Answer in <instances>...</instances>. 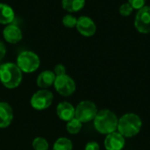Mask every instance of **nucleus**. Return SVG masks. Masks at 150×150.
Here are the masks:
<instances>
[{
	"label": "nucleus",
	"mask_w": 150,
	"mask_h": 150,
	"mask_svg": "<svg viewBox=\"0 0 150 150\" xmlns=\"http://www.w3.org/2000/svg\"><path fill=\"white\" fill-rule=\"evenodd\" d=\"M119 118L117 115L107 109L98 111L94 120L95 129L101 134H109L117 131Z\"/></svg>",
	"instance_id": "obj_1"
},
{
	"label": "nucleus",
	"mask_w": 150,
	"mask_h": 150,
	"mask_svg": "<svg viewBox=\"0 0 150 150\" xmlns=\"http://www.w3.org/2000/svg\"><path fill=\"white\" fill-rule=\"evenodd\" d=\"M142 127V120L139 115L135 113H126L118 122V132L125 138H132L136 136Z\"/></svg>",
	"instance_id": "obj_2"
},
{
	"label": "nucleus",
	"mask_w": 150,
	"mask_h": 150,
	"mask_svg": "<svg viewBox=\"0 0 150 150\" xmlns=\"http://www.w3.org/2000/svg\"><path fill=\"white\" fill-rule=\"evenodd\" d=\"M21 70L14 63H5L0 66V81L3 86L9 89L18 88L22 81Z\"/></svg>",
	"instance_id": "obj_3"
},
{
	"label": "nucleus",
	"mask_w": 150,
	"mask_h": 150,
	"mask_svg": "<svg viewBox=\"0 0 150 150\" xmlns=\"http://www.w3.org/2000/svg\"><path fill=\"white\" fill-rule=\"evenodd\" d=\"M16 65L22 72L32 73L39 69L40 60L36 53L30 50H25L18 54Z\"/></svg>",
	"instance_id": "obj_4"
},
{
	"label": "nucleus",
	"mask_w": 150,
	"mask_h": 150,
	"mask_svg": "<svg viewBox=\"0 0 150 150\" xmlns=\"http://www.w3.org/2000/svg\"><path fill=\"white\" fill-rule=\"evenodd\" d=\"M98 111L97 105L93 102L84 100L75 108V118L82 123H88L94 120Z\"/></svg>",
	"instance_id": "obj_5"
},
{
	"label": "nucleus",
	"mask_w": 150,
	"mask_h": 150,
	"mask_svg": "<svg viewBox=\"0 0 150 150\" xmlns=\"http://www.w3.org/2000/svg\"><path fill=\"white\" fill-rule=\"evenodd\" d=\"M54 95L47 89H40L34 93L30 100L31 106L36 111H44L49 108L53 103Z\"/></svg>",
	"instance_id": "obj_6"
},
{
	"label": "nucleus",
	"mask_w": 150,
	"mask_h": 150,
	"mask_svg": "<svg viewBox=\"0 0 150 150\" xmlns=\"http://www.w3.org/2000/svg\"><path fill=\"white\" fill-rule=\"evenodd\" d=\"M54 86L56 92L65 97L72 95L76 88L75 80L67 74L56 77Z\"/></svg>",
	"instance_id": "obj_7"
},
{
	"label": "nucleus",
	"mask_w": 150,
	"mask_h": 150,
	"mask_svg": "<svg viewBox=\"0 0 150 150\" xmlns=\"http://www.w3.org/2000/svg\"><path fill=\"white\" fill-rule=\"evenodd\" d=\"M134 26L141 33H150V6H143L139 9L135 16Z\"/></svg>",
	"instance_id": "obj_8"
},
{
	"label": "nucleus",
	"mask_w": 150,
	"mask_h": 150,
	"mask_svg": "<svg viewBox=\"0 0 150 150\" xmlns=\"http://www.w3.org/2000/svg\"><path fill=\"white\" fill-rule=\"evenodd\" d=\"M125 144V137L117 131L107 134L104 141V146L106 150H122Z\"/></svg>",
	"instance_id": "obj_9"
},
{
	"label": "nucleus",
	"mask_w": 150,
	"mask_h": 150,
	"mask_svg": "<svg viewBox=\"0 0 150 150\" xmlns=\"http://www.w3.org/2000/svg\"><path fill=\"white\" fill-rule=\"evenodd\" d=\"M76 28L78 32L84 36H92L97 30V27L93 19L88 16H81L77 19Z\"/></svg>",
	"instance_id": "obj_10"
},
{
	"label": "nucleus",
	"mask_w": 150,
	"mask_h": 150,
	"mask_svg": "<svg viewBox=\"0 0 150 150\" xmlns=\"http://www.w3.org/2000/svg\"><path fill=\"white\" fill-rule=\"evenodd\" d=\"M56 114L61 120L69 122L75 118V107L69 102H62L56 107Z\"/></svg>",
	"instance_id": "obj_11"
},
{
	"label": "nucleus",
	"mask_w": 150,
	"mask_h": 150,
	"mask_svg": "<svg viewBox=\"0 0 150 150\" xmlns=\"http://www.w3.org/2000/svg\"><path fill=\"white\" fill-rule=\"evenodd\" d=\"M3 35L4 40L9 43H17L21 41L23 34L21 29L16 25H8L4 28Z\"/></svg>",
	"instance_id": "obj_12"
},
{
	"label": "nucleus",
	"mask_w": 150,
	"mask_h": 150,
	"mask_svg": "<svg viewBox=\"0 0 150 150\" xmlns=\"http://www.w3.org/2000/svg\"><path fill=\"white\" fill-rule=\"evenodd\" d=\"M13 120V111L5 102H0V128L8 127Z\"/></svg>",
	"instance_id": "obj_13"
},
{
	"label": "nucleus",
	"mask_w": 150,
	"mask_h": 150,
	"mask_svg": "<svg viewBox=\"0 0 150 150\" xmlns=\"http://www.w3.org/2000/svg\"><path fill=\"white\" fill-rule=\"evenodd\" d=\"M55 79L56 76L53 71L45 70L38 75L36 83L40 89H47V88L54 85Z\"/></svg>",
	"instance_id": "obj_14"
},
{
	"label": "nucleus",
	"mask_w": 150,
	"mask_h": 150,
	"mask_svg": "<svg viewBox=\"0 0 150 150\" xmlns=\"http://www.w3.org/2000/svg\"><path fill=\"white\" fill-rule=\"evenodd\" d=\"M15 13L13 9L7 4L0 3V23L9 24L14 20Z\"/></svg>",
	"instance_id": "obj_15"
},
{
	"label": "nucleus",
	"mask_w": 150,
	"mask_h": 150,
	"mask_svg": "<svg viewBox=\"0 0 150 150\" xmlns=\"http://www.w3.org/2000/svg\"><path fill=\"white\" fill-rule=\"evenodd\" d=\"M62 4L63 9L73 12L77 11L83 7L85 4V0H62Z\"/></svg>",
	"instance_id": "obj_16"
},
{
	"label": "nucleus",
	"mask_w": 150,
	"mask_h": 150,
	"mask_svg": "<svg viewBox=\"0 0 150 150\" xmlns=\"http://www.w3.org/2000/svg\"><path fill=\"white\" fill-rule=\"evenodd\" d=\"M73 149V144L72 141L66 138L62 137L57 139L53 146V150H72Z\"/></svg>",
	"instance_id": "obj_17"
},
{
	"label": "nucleus",
	"mask_w": 150,
	"mask_h": 150,
	"mask_svg": "<svg viewBox=\"0 0 150 150\" xmlns=\"http://www.w3.org/2000/svg\"><path fill=\"white\" fill-rule=\"evenodd\" d=\"M82 127H83V123L80 122L76 118L67 122V125H66V129L68 133L70 134H77L82 130Z\"/></svg>",
	"instance_id": "obj_18"
},
{
	"label": "nucleus",
	"mask_w": 150,
	"mask_h": 150,
	"mask_svg": "<svg viewBox=\"0 0 150 150\" xmlns=\"http://www.w3.org/2000/svg\"><path fill=\"white\" fill-rule=\"evenodd\" d=\"M33 148L34 150H48L49 144L46 139L37 137L33 141Z\"/></svg>",
	"instance_id": "obj_19"
},
{
	"label": "nucleus",
	"mask_w": 150,
	"mask_h": 150,
	"mask_svg": "<svg viewBox=\"0 0 150 150\" xmlns=\"http://www.w3.org/2000/svg\"><path fill=\"white\" fill-rule=\"evenodd\" d=\"M76 23L77 19L71 14H67L62 18V24L66 27H74L76 26Z\"/></svg>",
	"instance_id": "obj_20"
},
{
	"label": "nucleus",
	"mask_w": 150,
	"mask_h": 150,
	"mask_svg": "<svg viewBox=\"0 0 150 150\" xmlns=\"http://www.w3.org/2000/svg\"><path fill=\"white\" fill-rule=\"evenodd\" d=\"M134 8L133 6L129 4V3H125V4H122L120 7V12L121 15H124V16H127L129 15L132 11H133Z\"/></svg>",
	"instance_id": "obj_21"
},
{
	"label": "nucleus",
	"mask_w": 150,
	"mask_h": 150,
	"mask_svg": "<svg viewBox=\"0 0 150 150\" xmlns=\"http://www.w3.org/2000/svg\"><path fill=\"white\" fill-rule=\"evenodd\" d=\"M53 72H54V74H55V76H56V77H58V76H62V75L66 74V68H65V66H64L63 65H62V64H58V65H56L54 66V71H53Z\"/></svg>",
	"instance_id": "obj_22"
},
{
	"label": "nucleus",
	"mask_w": 150,
	"mask_h": 150,
	"mask_svg": "<svg viewBox=\"0 0 150 150\" xmlns=\"http://www.w3.org/2000/svg\"><path fill=\"white\" fill-rule=\"evenodd\" d=\"M128 3L133 6V8L141 9L143 6H145L146 0H128Z\"/></svg>",
	"instance_id": "obj_23"
},
{
	"label": "nucleus",
	"mask_w": 150,
	"mask_h": 150,
	"mask_svg": "<svg viewBox=\"0 0 150 150\" xmlns=\"http://www.w3.org/2000/svg\"><path fill=\"white\" fill-rule=\"evenodd\" d=\"M84 150H100V146L97 141H89L85 145Z\"/></svg>",
	"instance_id": "obj_24"
},
{
	"label": "nucleus",
	"mask_w": 150,
	"mask_h": 150,
	"mask_svg": "<svg viewBox=\"0 0 150 150\" xmlns=\"http://www.w3.org/2000/svg\"><path fill=\"white\" fill-rule=\"evenodd\" d=\"M5 54H6V47L4 43L2 41H0V61L4 57Z\"/></svg>",
	"instance_id": "obj_25"
}]
</instances>
